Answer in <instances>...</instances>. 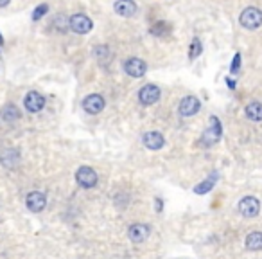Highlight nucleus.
<instances>
[{"label":"nucleus","instance_id":"10","mask_svg":"<svg viewBox=\"0 0 262 259\" xmlns=\"http://www.w3.org/2000/svg\"><path fill=\"white\" fill-rule=\"evenodd\" d=\"M160 94H162V92H160L158 86L149 83V85H144L140 88V92H138V101H140L144 106H151V104H155L160 99Z\"/></svg>","mask_w":262,"mask_h":259},{"label":"nucleus","instance_id":"12","mask_svg":"<svg viewBox=\"0 0 262 259\" xmlns=\"http://www.w3.org/2000/svg\"><path fill=\"white\" fill-rule=\"evenodd\" d=\"M149 232L151 229L145 223H133V225H130V229H128V236H130V240L133 241V243H144L147 238H149Z\"/></svg>","mask_w":262,"mask_h":259},{"label":"nucleus","instance_id":"15","mask_svg":"<svg viewBox=\"0 0 262 259\" xmlns=\"http://www.w3.org/2000/svg\"><path fill=\"white\" fill-rule=\"evenodd\" d=\"M20 162V153L18 150H13V148H9V150H4L2 151V155H0V164L4 166V168H7V170H13V168H16Z\"/></svg>","mask_w":262,"mask_h":259},{"label":"nucleus","instance_id":"11","mask_svg":"<svg viewBox=\"0 0 262 259\" xmlns=\"http://www.w3.org/2000/svg\"><path fill=\"white\" fill-rule=\"evenodd\" d=\"M25 205L31 212H42L47 205V196L40 191H33V193H29L27 198H25Z\"/></svg>","mask_w":262,"mask_h":259},{"label":"nucleus","instance_id":"20","mask_svg":"<svg viewBox=\"0 0 262 259\" xmlns=\"http://www.w3.org/2000/svg\"><path fill=\"white\" fill-rule=\"evenodd\" d=\"M215 180H217V173H212L210 174V178L208 180H205V182H201V184H197L196 187H194V193L196 194H205V193H208V191H212V187H214V184H215Z\"/></svg>","mask_w":262,"mask_h":259},{"label":"nucleus","instance_id":"2","mask_svg":"<svg viewBox=\"0 0 262 259\" xmlns=\"http://www.w3.org/2000/svg\"><path fill=\"white\" fill-rule=\"evenodd\" d=\"M239 24L243 25L248 31H255L262 25V11L255 5H250L246 9H243V13L239 14Z\"/></svg>","mask_w":262,"mask_h":259},{"label":"nucleus","instance_id":"24","mask_svg":"<svg viewBox=\"0 0 262 259\" xmlns=\"http://www.w3.org/2000/svg\"><path fill=\"white\" fill-rule=\"evenodd\" d=\"M239 69H241V54L237 52V54L234 56V60H232V65H230V72H232V74H237Z\"/></svg>","mask_w":262,"mask_h":259},{"label":"nucleus","instance_id":"7","mask_svg":"<svg viewBox=\"0 0 262 259\" xmlns=\"http://www.w3.org/2000/svg\"><path fill=\"white\" fill-rule=\"evenodd\" d=\"M201 108V103H199V99L196 95H185V97L180 101V106H178V112L182 117H192V115H196Z\"/></svg>","mask_w":262,"mask_h":259},{"label":"nucleus","instance_id":"16","mask_svg":"<svg viewBox=\"0 0 262 259\" xmlns=\"http://www.w3.org/2000/svg\"><path fill=\"white\" fill-rule=\"evenodd\" d=\"M244 112H246V117H248L250 121H255V123H261L262 121V103L261 101H252L250 104H246Z\"/></svg>","mask_w":262,"mask_h":259},{"label":"nucleus","instance_id":"4","mask_svg":"<svg viewBox=\"0 0 262 259\" xmlns=\"http://www.w3.org/2000/svg\"><path fill=\"white\" fill-rule=\"evenodd\" d=\"M75 182H77L83 189H92L97 185L99 176H97V173H95L94 168H90V166H81L79 170L75 171Z\"/></svg>","mask_w":262,"mask_h":259},{"label":"nucleus","instance_id":"21","mask_svg":"<svg viewBox=\"0 0 262 259\" xmlns=\"http://www.w3.org/2000/svg\"><path fill=\"white\" fill-rule=\"evenodd\" d=\"M203 52V43L199 38H192V42H191V47H189V58L191 60H196L199 54Z\"/></svg>","mask_w":262,"mask_h":259},{"label":"nucleus","instance_id":"6","mask_svg":"<svg viewBox=\"0 0 262 259\" xmlns=\"http://www.w3.org/2000/svg\"><path fill=\"white\" fill-rule=\"evenodd\" d=\"M106 106V101L101 94H90L83 99V110L90 115H97Z\"/></svg>","mask_w":262,"mask_h":259},{"label":"nucleus","instance_id":"14","mask_svg":"<svg viewBox=\"0 0 262 259\" xmlns=\"http://www.w3.org/2000/svg\"><path fill=\"white\" fill-rule=\"evenodd\" d=\"M142 142H144V146L147 148V150L156 151V150H162V148H164L165 139L160 132H147L142 137Z\"/></svg>","mask_w":262,"mask_h":259},{"label":"nucleus","instance_id":"1","mask_svg":"<svg viewBox=\"0 0 262 259\" xmlns=\"http://www.w3.org/2000/svg\"><path fill=\"white\" fill-rule=\"evenodd\" d=\"M223 137V124L215 115L210 117V124L205 128V132L201 133V139H199V146L201 148H212L215 146L217 142L221 141Z\"/></svg>","mask_w":262,"mask_h":259},{"label":"nucleus","instance_id":"8","mask_svg":"<svg viewBox=\"0 0 262 259\" xmlns=\"http://www.w3.org/2000/svg\"><path fill=\"white\" fill-rule=\"evenodd\" d=\"M24 106H25V110L31 113L42 112L43 106H45V97H43L40 92H36V90H31V92H27L24 97Z\"/></svg>","mask_w":262,"mask_h":259},{"label":"nucleus","instance_id":"27","mask_svg":"<svg viewBox=\"0 0 262 259\" xmlns=\"http://www.w3.org/2000/svg\"><path fill=\"white\" fill-rule=\"evenodd\" d=\"M4 45V38H2V34H0V47Z\"/></svg>","mask_w":262,"mask_h":259},{"label":"nucleus","instance_id":"25","mask_svg":"<svg viewBox=\"0 0 262 259\" xmlns=\"http://www.w3.org/2000/svg\"><path fill=\"white\" fill-rule=\"evenodd\" d=\"M226 83H228L230 88H235V81H234V80H230V78H226Z\"/></svg>","mask_w":262,"mask_h":259},{"label":"nucleus","instance_id":"26","mask_svg":"<svg viewBox=\"0 0 262 259\" xmlns=\"http://www.w3.org/2000/svg\"><path fill=\"white\" fill-rule=\"evenodd\" d=\"M11 0H0V7H5V5L9 4Z\"/></svg>","mask_w":262,"mask_h":259},{"label":"nucleus","instance_id":"3","mask_svg":"<svg viewBox=\"0 0 262 259\" xmlns=\"http://www.w3.org/2000/svg\"><path fill=\"white\" fill-rule=\"evenodd\" d=\"M68 29L75 34H88L94 29V22L88 14L84 13H74L68 18Z\"/></svg>","mask_w":262,"mask_h":259},{"label":"nucleus","instance_id":"5","mask_svg":"<svg viewBox=\"0 0 262 259\" xmlns=\"http://www.w3.org/2000/svg\"><path fill=\"white\" fill-rule=\"evenodd\" d=\"M239 212H241V216L244 218H255L259 216V212H261V202H259V198L255 196H244L241 202H239Z\"/></svg>","mask_w":262,"mask_h":259},{"label":"nucleus","instance_id":"22","mask_svg":"<svg viewBox=\"0 0 262 259\" xmlns=\"http://www.w3.org/2000/svg\"><path fill=\"white\" fill-rule=\"evenodd\" d=\"M149 31H151V34H155V36H164V34L169 33V25L165 24V22H156Z\"/></svg>","mask_w":262,"mask_h":259},{"label":"nucleus","instance_id":"19","mask_svg":"<svg viewBox=\"0 0 262 259\" xmlns=\"http://www.w3.org/2000/svg\"><path fill=\"white\" fill-rule=\"evenodd\" d=\"M92 52H94L95 60H97L101 65H106V63H110V60H112V52H110V49H108L106 45H95Z\"/></svg>","mask_w":262,"mask_h":259},{"label":"nucleus","instance_id":"13","mask_svg":"<svg viewBox=\"0 0 262 259\" xmlns=\"http://www.w3.org/2000/svg\"><path fill=\"white\" fill-rule=\"evenodd\" d=\"M136 4L133 0H115L113 4V11L119 14V16H124V18H131L136 14Z\"/></svg>","mask_w":262,"mask_h":259},{"label":"nucleus","instance_id":"17","mask_svg":"<svg viewBox=\"0 0 262 259\" xmlns=\"http://www.w3.org/2000/svg\"><path fill=\"white\" fill-rule=\"evenodd\" d=\"M0 119L5 121V123H13V121H18L20 119V110L14 106V104H5L4 108L0 110Z\"/></svg>","mask_w":262,"mask_h":259},{"label":"nucleus","instance_id":"18","mask_svg":"<svg viewBox=\"0 0 262 259\" xmlns=\"http://www.w3.org/2000/svg\"><path fill=\"white\" fill-rule=\"evenodd\" d=\"M246 249L252 250V252L262 250V232L255 231V232H250V234L246 236Z\"/></svg>","mask_w":262,"mask_h":259},{"label":"nucleus","instance_id":"9","mask_svg":"<svg viewBox=\"0 0 262 259\" xmlns=\"http://www.w3.org/2000/svg\"><path fill=\"white\" fill-rule=\"evenodd\" d=\"M124 72L130 78H142L147 72V63L140 58H128L124 63Z\"/></svg>","mask_w":262,"mask_h":259},{"label":"nucleus","instance_id":"23","mask_svg":"<svg viewBox=\"0 0 262 259\" xmlns=\"http://www.w3.org/2000/svg\"><path fill=\"white\" fill-rule=\"evenodd\" d=\"M47 13H49V4H40L36 9L33 11V20L38 22V20H42Z\"/></svg>","mask_w":262,"mask_h":259}]
</instances>
